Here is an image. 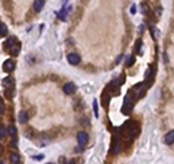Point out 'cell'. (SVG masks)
<instances>
[{
  "mask_svg": "<svg viewBox=\"0 0 174 164\" xmlns=\"http://www.w3.org/2000/svg\"><path fill=\"white\" fill-rule=\"evenodd\" d=\"M87 141H89V136H87V134H86L84 131H80V132L77 134V144H78V147L84 148V145L87 144Z\"/></svg>",
  "mask_w": 174,
  "mask_h": 164,
  "instance_id": "obj_2",
  "label": "cell"
},
{
  "mask_svg": "<svg viewBox=\"0 0 174 164\" xmlns=\"http://www.w3.org/2000/svg\"><path fill=\"white\" fill-rule=\"evenodd\" d=\"M44 5H45V0H35V2H34V10L35 12H41L44 9Z\"/></svg>",
  "mask_w": 174,
  "mask_h": 164,
  "instance_id": "obj_9",
  "label": "cell"
},
{
  "mask_svg": "<svg viewBox=\"0 0 174 164\" xmlns=\"http://www.w3.org/2000/svg\"><path fill=\"white\" fill-rule=\"evenodd\" d=\"M13 86H15V83H13V79H12V77H8V79L3 80V87H5L6 90H12Z\"/></svg>",
  "mask_w": 174,
  "mask_h": 164,
  "instance_id": "obj_7",
  "label": "cell"
},
{
  "mask_svg": "<svg viewBox=\"0 0 174 164\" xmlns=\"http://www.w3.org/2000/svg\"><path fill=\"white\" fill-rule=\"evenodd\" d=\"M67 164H75V161H70V163H67Z\"/></svg>",
  "mask_w": 174,
  "mask_h": 164,
  "instance_id": "obj_24",
  "label": "cell"
},
{
  "mask_svg": "<svg viewBox=\"0 0 174 164\" xmlns=\"http://www.w3.org/2000/svg\"><path fill=\"white\" fill-rule=\"evenodd\" d=\"M44 158V154H39V155H35L34 157V160H42Z\"/></svg>",
  "mask_w": 174,
  "mask_h": 164,
  "instance_id": "obj_21",
  "label": "cell"
},
{
  "mask_svg": "<svg viewBox=\"0 0 174 164\" xmlns=\"http://www.w3.org/2000/svg\"><path fill=\"white\" fill-rule=\"evenodd\" d=\"M164 142L168 144V145L174 144V131H170V132L165 134V136H164Z\"/></svg>",
  "mask_w": 174,
  "mask_h": 164,
  "instance_id": "obj_8",
  "label": "cell"
},
{
  "mask_svg": "<svg viewBox=\"0 0 174 164\" xmlns=\"http://www.w3.org/2000/svg\"><path fill=\"white\" fill-rule=\"evenodd\" d=\"M5 134H8V129H6L5 126H0V139L3 138V135H5Z\"/></svg>",
  "mask_w": 174,
  "mask_h": 164,
  "instance_id": "obj_18",
  "label": "cell"
},
{
  "mask_svg": "<svg viewBox=\"0 0 174 164\" xmlns=\"http://www.w3.org/2000/svg\"><path fill=\"white\" fill-rule=\"evenodd\" d=\"M47 164H55V163H47Z\"/></svg>",
  "mask_w": 174,
  "mask_h": 164,
  "instance_id": "obj_25",
  "label": "cell"
},
{
  "mask_svg": "<svg viewBox=\"0 0 174 164\" xmlns=\"http://www.w3.org/2000/svg\"><path fill=\"white\" fill-rule=\"evenodd\" d=\"M93 110H95V115L99 116V110H97V100H93Z\"/></svg>",
  "mask_w": 174,
  "mask_h": 164,
  "instance_id": "obj_17",
  "label": "cell"
},
{
  "mask_svg": "<svg viewBox=\"0 0 174 164\" xmlns=\"http://www.w3.org/2000/svg\"><path fill=\"white\" fill-rule=\"evenodd\" d=\"M18 145V141H16V138H13V141H12V147H16Z\"/></svg>",
  "mask_w": 174,
  "mask_h": 164,
  "instance_id": "obj_22",
  "label": "cell"
},
{
  "mask_svg": "<svg viewBox=\"0 0 174 164\" xmlns=\"http://www.w3.org/2000/svg\"><path fill=\"white\" fill-rule=\"evenodd\" d=\"M134 105V97H132V94H128L126 97H125V103H123V113H128L129 112V107Z\"/></svg>",
  "mask_w": 174,
  "mask_h": 164,
  "instance_id": "obj_4",
  "label": "cell"
},
{
  "mask_svg": "<svg viewBox=\"0 0 174 164\" xmlns=\"http://www.w3.org/2000/svg\"><path fill=\"white\" fill-rule=\"evenodd\" d=\"M67 60H68V63H70L71 65H77V64H80V55H78V54H75V52L68 54Z\"/></svg>",
  "mask_w": 174,
  "mask_h": 164,
  "instance_id": "obj_5",
  "label": "cell"
},
{
  "mask_svg": "<svg viewBox=\"0 0 174 164\" xmlns=\"http://www.w3.org/2000/svg\"><path fill=\"white\" fill-rule=\"evenodd\" d=\"M119 150H121V145L118 144V139H115V141H113V147H112V152H113V154H118Z\"/></svg>",
  "mask_w": 174,
  "mask_h": 164,
  "instance_id": "obj_13",
  "label": "cell"
},
{
  "mask_svg": "<svg viewBox=\"0 0 174 164\" xmlns=\"http://www.w3.org/2000/svg\"><path fill=\"white\" fill-rule=\"evenodd\" d=\"M3 70L5 71H13L15 70V61L13 60H6L5 63H3Z\"/></svg>",
  "mask_w": 174,
  "mask_h": 164,
  "instance_id": "obj_6",
  "label": "cell"
},
{
  "mask_svg": "<svg viewBox=\"0 0 174 164\" xmlns=\"http://www.w3.org/2000/svg\"><path fill=\"white\" fill-rule=\"evenodd\" d=\"M75 90H77V87H75V84L71 83V81L65 83L64 87H62V92H64L65 94H73V93H75Z\"/></svg>",
  "mask_w": 174,
  "mask_h": 164,
  "instance_id": "obj_3",
  "label": "cell"
},
{
  "mask_svg": "<svg viewBox=\"0 0 174 164\" xmlns=\"http://www.w3.org/2000/svg\"><path fill=\"white\" fill-rule=\"evenodd\" d=\"M141 44H142L141 39H138V41L135 42V45H136V52H138V54H141Z\"/></svg>",
  "mask_w": 174,
  "mask_h": 164,
  "instance_id": "obj_19",
  "label": "cell"
},
{
  "mask_svg": "<svg viewBox=\"0 0 174 164\" xmlns=\"http://www.w3.org/2000/svg\"><path fill=\"white\" fill-rule=\"evenodd\" d=\"M5 112V103H3V100L0 99V115H2Z\"/></svg>",
  "mask_w": 174,
  "mask_h": 164,
  "instance_id": "obj_20",
  "label": "cell"
},
{
  "mask_svg": "<svg viewBox=\"0 0 174 164\" xmlns=\"http://www.w3.org/2000/svg\"><path fill=\"white\" fill-rule=\"evenodd\" d=\"M58 18H60V21H67V12L62 9V10H60L58 12Z\"/></svg>",
  "mask_w": 174,
  "mask_h": 164,
  "instance_id": "obj_15",
  "label": "cell"
},
{
  "mask_svg": "<svg viewBox=\"0 0 174 164\" xmlns=\"http://www.w3.org/2000/svg\"><path fill=\"white\" fill-rule=\"evenodd\" d=\"M28 119H29V116H28V113L26 112H19V116H18V121H19V123H26L28 122Z\"/></svg>",
  "mask_w": 174,
  "mask_h": 164,
  "instance_id": "obj_10",
  "label": "cell"
},
{
  "mask_svg": "<svg viewBox=\"0 0 174 164\" xmlns=\"http://www.w3.org/2000/svg\"><path fill=\"white\" fill-rule=\"evenodd\" d=\"M8 134H9L12 138H15V136H16V126H15V125H10V126L8 128Z\"/></svg>",
  "mask_w": 174,
  "mask_h": 164,
  "instance_id": "obj_12",
  "label": "cell"
},
{
  "mask_svg": "<svg viewBox=\"0 0 174 164\" xmlns=\"http://www.w3.org/2000/svg\"><path fill=\"white\" fill-rule=\"evenodd\" d=\"M134 61H135V57H134V55L128 57V60H126V67H131V65L134 64Z\"/></svg>",
  "mask_w": 174,
  "mask_h": 164,
  "instance_id": "obj_16",
  "label": "cell"
},
{
  "mask_svg": "<svg viewBox=\"0 0 174 164\" xmlns=\"http://www.w3.org/2000/svg\"><path fill=\"white\" fill-rule=\"evenodd\" d=\"M8 35V26L5 23H0V38Z\"/></svg>",
  "mask_w": 174,
  "mask_h": 164,
  "instance_id": "obj_11",
  "label": "cell"
},
{
  "mask_svg": "<svg viewBox=\"0 0 174 164\" xmlns=\"http://www.w3.org/2000/svg\"><path fill=\"white\" fill-rule=\"evenodd\" d=\"M0 164H3V163H0Z\"/></svg>",
  "mask_w": 174,
  "mask_h": 164,
  "instance_id": "obj_26",
  "label": "cell"
},
{
  "mask_svg": "<svg viewBox=\"0 0 174 164\" xmlns=\"http://www.w3.org/2000/svg\"><path fill=\"white\" fill-rule=\"evenodd\" d=\"M135 10H136V8H135V6H132V8H131V13H135Z\"/></svg>",
  "mask_w": 174,
  "mask_h": 164,
  "instance_id": "obj_23",
  "label": "cell"
},
{
  "mask_svg": "<svg viewBox=\"0 0 174 164\" xmlns=\"http://www.w3.org/2000/svg\"><path fill=\"white\" fill-rule=\"evenodd\" d=\"M5 50H8V52H9L12 57H16V55L21 52V44H19L15 38H9V39L5 42Z\"/></svg>",
  "mask_w": 174,
  "mask_h": 164,
  "instance_id": "obj_1",
  "label": "cell"
},
{
  "mask_svg": "<svg viewBox=\"0 0 174 164\" xmlns=\"http://www.w3.org/2000/svg\"><path fill=\"white\" fill-rule=\"evenodd\" d=\"M10 163H12V164H18V163H19V155H18L16 152H13V154L10 155Z\"/></svg>",
  "mask_w": 174,
  "mask_h": 164,
  "instance_id": "obj_14",
  "label": "cell"
}]
</instances>
